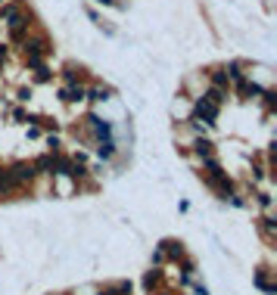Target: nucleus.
I'll return each instance as SVG.
<instances>
[{"label":"nucleus","instance_id":"obj_1","mask_svg":"<svg viewBox=\"0 0 277 295\" xmlns=\"http://www.w3.org/2000/svg\"><path fill=\"white\" fill-rule=\"evenodd\" d=\"M190 121H206V124H215L218 121V106H212L206 97L200 100H193V109H190Z\"/></svg>","mask_w":277,"mask_h":295},{"label":"nucleus","instance_id":"obj_2","mask_svg":"<svg viewBox=\"0 0 277 295\" xmlns=\"http://www.w3.org/2000/svg\"><path fill=\"white\" fill-rule=\"evenodd\" d=\"M22 50H25V59H44V56L53 50V47L47 44V38H44V34H34V38L28 34V38L22 41Z\"/></svg>","mask_w":277,"mask_h":295},{"label":"nucleus","instance_id":"obj_3","mask_svg":"<svg viewBox=\"0 0 277 295\" xmlns=\"http://www.w3.org/2000/svg\"><path fill=\"white\" fill-rule=\"evenodd\" d=\"M0 19H3L6 28H16V25H22L28 16L22 13V6L16 3V0H6V3H0Z\"/></svg>","mask_w":277,"mask_h":295},{"label":"nucleus","instance_id":"obj_4","mask_svg":"<svg viewBox=\"0 0 277 295\" xmlns=\"http://www.w3.org/2000/svg\"><path fill=\"white\" fill-rule=\"evenodd\" d=\"M9 174H13V180L19 183V190H22V186H28L34 177H38V174H34V168H31V165H25V162L9 165Z\"/></svg>","mask_w":277,"mask_h":295},{"label":"nucleus","instance_id":"obj_5","mask_svg":"<svg viewBox=\"0 0 277 295\" xmlns=\"http://www.w3.org/2000/svg\"><path fill=\"white\" fill-rule=\"evenodd\" d=\"M87 127H90V134L97 137V143H103V140H112V124L103 121V118L87 115Z\"/></svg>","mask_w":277,"mask_h":295},{"label":"nucleus","instance_id":"obj_6","mask_svg":"<svg viewBox=\"0 0 277 295\" xmlns=\"http://www.w3.org/2000/svg\"><path fill=\"white\" fill-rule=\"evenodd\" d=\"M262 90H265V87H259L256 81H249V78H246L243 84H237V97L243 100V103H246V100H259V97H262Z\"/></svg>","mask_w":277,"mask_h":295},{"label":"nucleus","instance_id":"obj_7","mask_svg":"<svg viewBox=\"0 0 277 295\" xmlns=\"http://www.w3.org/2000/svg\"><path fill=\"white\" fill-rule=\"evenodd\" d=\"M84 90H87L84 81H81V84H69V87L60 90V100H63V103H81V100H84Z\"/></svg>","mask_w":277,"mask_h":295},{"label":"nucleus","instance_id":"obj_8","mask_svg":"<svg viewBox=\"0 0 277 295\" xmlns=\"http://www.w3.org/2000/svg\"><path fill=\"white\" fill-rule=\"evenodd\" d=\"M31 168H34V174H56V156L47 152V156H41Z\"/></svg>","mask_w":277,"mask_h":295},{"label":"nucleus","instance_id":"obj_9","mask_svg":"<svg viewBox=\"0 0 277 295\" xmlns=\"http://www.w3.org/2000/svg\"><path fill=\"white\" fill-rule=\"evenodd\" d=\"M19 190V183L13 180V174H9V168H0V199L9 196V193H16Z\"/></svg>","mask_w":277,"mask_h":295},{"label":"nucleus","instance_id":"obj_10","mask_svg":"<svg viewBox=\"0 0 277 295\" xmlns=\"http://www.w3.org/2000/svg\"><path fill=\"white\" fill-rule=\"evenodd\" d=\"M224 75H227V84H243V81H246L243 65H240V62H227L224 65Z\"/></svg>","mask_w":277,"mask_h":295},{"label":"nucleus","instance_id":"obj_11","mask_svg":"<svg viewBox=\"0 0 277 295\" xmlns=\"http://www.w3.org/2000/svg\"><path fill=\"white\" fill-rule=\"evenodd\" d=\"M28 31H31V19H25V22H22V25H16V28H9V41L22 47V41L28 38Z\"/></svg>","mask_w":277,"mask_h":295},{"label":"nucleus","instance_id":"obj_12","mask_svg":"<svg viewBox=\"0 0 277 295\" xmlns=\"http://www.w3.org/2000/svg\"><path fill=\"white\" fill-rule=\"evenodd\" d=\"M203 97H206V100H209L212 106H221V103H227V97H230V90H221V87H209V90H206V93H203Z\"/></svg>","mask_w":277,"mask_h":295},{"label":"nucleus","instance_id":"obj_13","mask_svg":"<svg viewBox=\"0 0 277 295\" xmlns=\"http://www.w3.org/2000/svg\"><path fill=\"white\" fill-rule=\"evenodd\" d=\"M84 100L103 103V100H109V90H106V87H87V90H84Z\"/></svg>","mask_w":277,"mask_h":295},{"label":"nucleus","instance_id":"obj_14","mask_svg":"<svg viewBox=\"0 0 277 295\" xmlns=\"http://www.w3.org/2000/svg\"><path fill=\"white\" fill-rule=\"evenodd\" d=\"M256 286L265 292V295H274V286H271V280H268V270H259V274H256Z\"/></svg>","mask_w":277,"mask_h":295},{"label":"nucleus","instance_id":"obj_15","mask_svg":"<svg viewBox=\"0 0 277 295\" xmlns=\"http://www.w3.org/2000/svg\"><path fill=\"white\" fill-rule=\"evenodd\" d=\"M193 152H196V156H200V159H209V156H212V140L200 137V140H196V143H193Z\"/></svg>","mask_w":277,"mask_h":295},{"label":"nucleus","instance_id":"obj_16","mask_svg":"<svg viewBox=\"0 0 277 295\" xmlns=\"http://www.w3.org/2000/svg\"><path fill=\"white\" fill-rule=\"evenodd\" d=\"M209 78H212V87L230 90V84H227V75H224V68H212V72H209Z\"/></svg>","mask_w":277,"mask_h":295},{"label":"nucleus","instance_id":"obj_17","mask_svg":"<svg viewBox=\"0 0 277 295\" xmlns=\"http://www.w3.org/2000/svg\"><path fill=\"white\" fill-rule=\"evenodd\" d=\"M259 100L265 103V109H268V112H274V109H277V93H274L271 87H265V90H262V97H259Z\"/></svg>","mask_w":277,"mask_h":295},{"label":"nucleus","instance_id":"obj_18","mask_svg":"<svg viewBox=\"0 0 277 295\" xmlns=\"http://www.w3.org/2000/svg\"><path fill=\"white\" fill-rule=\"evenodd\" d=\"M34 78H38V81H41V84H47V81L53 78V72H50V68H47V65H44V62H41V65H34Z\"/></svg>","mask_w":277,"mask_h":295},{"label":"nucleus","instance_id":"obj_19","mask_svg":"<svg viewBox=\"0 0 277 295\" xmlns=\"http://www.w3.org/2000/svg\"><path fill=\"white\" fill-rule=\"evenodd\" d=\"M162 255H171V258H181L184 249H181V242H162Z\"/></svg>","mask_w":277,"mask_h":295},{"label":"nucleus","instance_id":"obj_20","mask_svg":"<svg viewBox=\"0 0 277 295\" xmlns=\"http://www.w3.org/2000/svg\"><path fill=\"white\" fill-rule=\"evenodd\" d=\"M63 78H66V84H81V75H78V68H66Z\"/></svg>","mask_w":277,"mask_h":295},{"label":"nucleus","instance_id":"obj_21","mask_svg":"<svg viewBox=\"0 0 277 295\" xmlns=\"http://www.w3.org/2000/svg\"><path fill=\"white\" fill-rule=\"evenodd\" d=\"M262 227H265V233H268V236H274V230H277V227H274V218H271V215H265V218H262Z\"/></svg>","mask_w":277,"mask_h":295},{"label":"nucleus","instance_id":"obj_22","mask_svg":"<svg viewBox=\"0 0 277 295\" xmlns=\"http://www.w3.org/2000/svg\"><path fill=\"white\" fill-rule=\"evenodd\" d=\"M47 146H50V152L56 156V152H60V137H56V134H50V137H47Z\"/></svg>","mask_w":277,"mask_h":295},{"label":"nucleus","instance_id":"obj_23","mask_svg":"<svg viewBox=\"0 0 277 295\" xmlns=\"http://www.w3.org/2000/svg\"><path fill=\"white\" fill-rule=\"evenodd\" d=\"M25 121V109H13V124H22Z\"/></svg>","mask_w":277,"mask_h":295},{"label":"nucleus","instance_id":"obj_24","mask_svg":"<svg viewBox=\"0 0 277 295\" xmlns=\"http://www.w3.org/2000/svg\"><path fill=\"white\" fill-rule=\"evenodd\" d=\"M6 56H9V50H6L3 44H0V59H6Z\"/></svg>","mask_w":277,"mask_h":295},{"label":"nucleus","instance_id":"obj_25","mask_svg":"<svg viewBox=\"0 0 277 295\" xmlns=\"http://www.w3.org/2000/svg\"><path fill=\"white\" fill-rule=\"evenodd\" d=\"M193 295H209V292H206V286H200V289H196Z\"/></svg>","mask_w":277,"mask_h":295},{"label":"nucleus","instance_id":"obj_26","mask_svg":"<svg viewBox=\"0 0 277 295\" xmlns=\"http://www.w3.org/2000/svg\"><path fill=\"white\" fill-rule=\"evenodd\" d=\"M97 3H103V6H112V3H115V0H97Z\"/></svg>","mask_w":277,"mask_h":295},{"label":"nucleus","instance_id":"obj_27","mask_svg":"<svg viewBox=\"0 0 277 295\" xmlns=\"http://www.w3.org/2000/svg\"><path fill=\"white\" fill-rule=\"evenodd\" d=\"M0 3H3V0H0Z\"/></svg>","mask_w":277,"mask_h":295}]
</instances>
